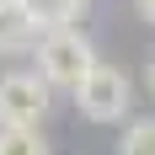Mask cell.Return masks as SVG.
Listing matches in <instances>:
<instances>
[{
  "label": "cell",
  "mask_w": 155,
  "mask_h": 155,
  "mask_svg": "<svg viewBox=\"0 0 155 155\" xmlns=\"http://www.w3.org/2000/svg\"><path fill=\"white\" fill-rule=\"evenodd\" d=\"M43 38V21L32 16L27 0H0V59L11 54H32Z\"/></svg>",
  "instance_id": "277c9868"
},
{
  "label": "cell",
  "mask_w": 155,
  "mask_h": 155,
  "mask_svg": "<svg viewBox=\"0 0 155 155\" xmlns=\"http://www.w3.org/2000/svg\"><path fill=\"white\" fill-rule=\"evenodd\" d=\"M27 5H32V16L43 21V32L48 27H75L80 11H86V0H27Z\"/></svg>",
  "instance_id": "5b68a950"
},
{
  "label": "cell",
  "mask_w": 155,
  "mask_h": 155,
  "mask_svg": "<svg viewBox=\"0 0 155 155\" xmlns=\"http://www.w3.org/2000/svg\"><path fill=\"white\" fill-rule=\"evenodd\" d=\"M48 80L38 70H5L0 75V128H38L48 112Z\"/></svg>",
  "instance_id": "3957f363"
},
{
  "label": "cell",
  "mask_w": 155,
  "mask_h": 155,
  "mask_svg": "<svg viewBox=\"0 0 155 155\" xmlns=\"http://www.w3.org/2000/svg\"><path fill=\"white\" fill-rule=\"evenodd\" d=\"M0 155H48L38 128H0Z\"/></svg>",
  "instance_id": "52a82bcc"
},
{
  "label": "cell",
  "mask_w": 155,
  "mask_h": 155,
  "mask_svg": "<svg viewBox=\"0 0 155 155\" xmlns=\"http://www.w3.org/2000/svg\"><path fill=\"white\" fill-rule=\"evenodd\" d=\"M144 80H150V96H155V59L144 64Z\"/></svg>",
  "instance_id": "9c48e42d"
},
{
  "label": "cell",
  "mask_w": 155,
  "mask_h": 155,
  "mask_svg": "<svg viewBox=\"0 0 155 155\" xmlns=\"http://www.w3.org/2000/svg\"><path fill=\"white\" fill-rule=\"evenodd\" d=\"M75 107L91 118V123H123L128 107H134V86H128L123 70H112V64H91L86 80H80L75 91Z\"/></svg>",
  "instance_id": "7a4b0ae2"
},
{
  "label": "cell",
  "mask_w": 155,
  "mask_h": 155,
  "mask_svg": "<svg viewBox=\"0 0 155 155\" xmlns=\"http://www.w3.org/2000/svg\"><path fill=\"white\" fill-rule=\"evenodd\" d=\"M134 5H139V16H144V21L155 27V0H134Z\"/></svg>",
  "instance_id": "ba28073f"
},
{
  "label": "cell",
  "mask_w": 155,
  "mask_h": 155,
  "mask_svg": "<svg viewBox=\"0 0 155 155\" xmlns=\"http://www.w3.org/2000/svg\"><path fill=\"white\" fill-rule=\"evenodd\" d=\"M32 59H38V75L48 80V91H75L86 70L96 64V48L80 27H48L32 48Z\"/></svg>",
  "instance_id": "6da1fadb"
},
{
  "label": "cell",
  "mask_w": 155,
  "mask_h": 155,
  "mask_svg": "<svg viewBox=\"0 0 155 155\" xmlns=\"http://www.w3.org/2000/svg\"><path fill=\"white\" fill-rule=\"evenodd\" d=\"M118 155H155V118H134L118 139Z\"/></svg>",
  "instance_id": "8992f818"
}]
</instances>
